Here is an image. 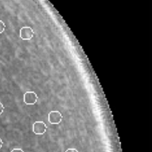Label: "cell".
<instances>
[{"label": "cell", "mask_w": 152, "mask_h": 152, "mask_svg": "<svg viewBox=\"0 0 152 152\" xmlns=\"http://www.w3.org/2000/svg\"><path fill=\"white\" fill-rule=\"evenodd\" d=\"M62 114L59 111H52L48 114V122L52 125H59L62 122Z\"/></svg>", "instance_id": "obj_2"}, {"label": "cell", "mask_w": 152, "mask_h": 152, "mask_svg": "<svg viewBox=\"0 0 152 152\" xmlns=\"http://www.w3.org/2000/svg\"><path fill=\"white\" fill-rule=\"evenodd\" d=\"M34 30L31 27H22L20 29V31H19V37L22 40H25V41L31 40L34 37Z\"/></svg>", "instance_id": "obj_1"}, {"label": "cell", "mask_w": 152, "mask_h": 152, "mask_svg": "<svg viewBox=\"0 0 152 152\" xmlns=\"http://www.w3.org/2000/svg\"><path fill=\"white\" fill-rule=\"evenodd\" d=\"M4 106L1 102H0V115L2 114V113L4 112Z\"/></svg>", "instance_id": "obj_6"}, {"label": "cell", "mask_w": 152, "mask_h": 152, "mask_svg": "<svg viewBox=\"0 0 152 152\" xmlns=\"http://www.w3.org/2000/svg\"><path fill=\"white\" fill-rule=\"evenodd\" d=\"M23 100L28 105H35L38 100V96L34 91H27L24 94Z\"/></svg>", "instance_id": "obj_3"}, {"label": "cell", "mask_w": 152, "mask_h": 152, "mask_svg": "<svg viewBox=\"0 0 152 152\" xmlns=\"http://www.w3.org/2000/svg\"><path fill=\"white\" fill-rule=\"evenodd\" d=\"M5 30V24L3 21L0 20V34H2Z\"/></svg>", "instance_id": "obj_5"}, {"label": "cell", "mask_w": 152, "mask_h": 152, "mask_svg": "<svg viewBox=\"0 0 152 152\" xmlns=\"http://www.w3.org/2000/svg\"><path fill=\"white\" fill-rule=\"evenodd\" d=\"M11 152H24V151L22 148H13Z\"/></svg>", "instance_id": "obj_7"}, {"label": "cell", "mask_w": 152, "mask_h": 152, "mask_svg": "<svg viewBox=\"0 0 152 152\" xmlns=\"http://www.w3.org/2000/svg\"><path fill=\"white\" fill-rule=\"evenodd\" d=\"M2 145H3L2 140H1V138H0V149H1V147H2Z\"/></svg>", "instance_id": "obj_9"}, {"label": "cell", "mask_w": 152, "mask_h": 152, "mask_svg": "<svg viewBox=\"0 0 152 152\" xmlns=\"http://www.w3.org/2000/svg\"><path fill=\"white\" fill-rule=\"evenodd\" d=\"M65 152H79L76 148H68Z\"/></svg>", "instance_id": "obj_8"}, {"label": "cell", "mask_w": 152, "mask_h": 152, "mask_svg": "<svg viewBox=\"0 0 152 152\" xmlns=\"http://www.w3.org/2000/svg\"><path fill=\"white\" fill-rule=\"evenodd\" d=\"M47 131V126L43 121H37L33 125V132L36 135H43Z\"/></svg>", "instance_id": "obj_4"}]
</instances>
